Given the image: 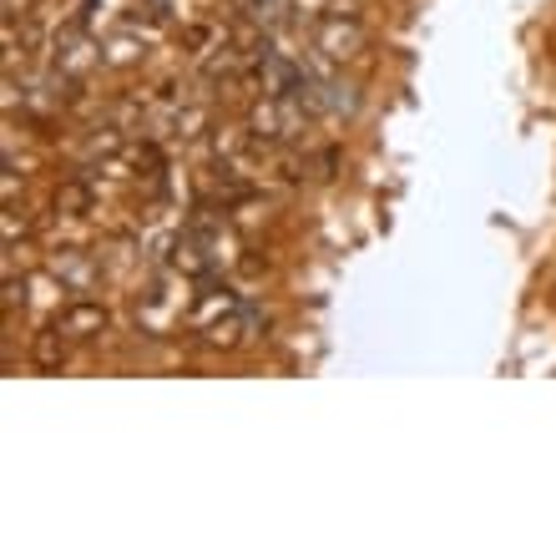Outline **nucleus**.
<instances>
[{"label": "nucleus", "instance_id": "f257e3e1", "mask_svg": "<svg viewBox=\"0 0 556 556\" xmlns=\"http://www.w3.org/2000/svg\"><path fill=\"white\" fill-rule=\"evenodd\" d=\"M314 51H324L329 61H350L365 51V26L350 15V5H329L314 26Z\"/></svg>", "mask_w": 556, "mask_h": 556}, {"label": "nucleus", "instance_id": "39448f33", "mask_svg": "<svg viewBox=\"0 0 556 556\" xmlns=\"http://www.w3.org/2000/svg\"><path fill=\"white\" fill-rule=\"evenodd\" d=\"M51 268H56V278H66V283H72V293H87L91 283H97V268H91L81 253H61Z\"/></svg>", "mask_w": 556, "mask_h": 556}, {"label": "nucleus", "instance_id": "f03ea898", "mask_svg": "<svg viewBox=\"0 0 556 556\" xmlns=\"http://www.w3.org/2000/svg\"><path fill=\"white\" fill-rule=\"evenodd\" d=\"M299 102H293V97H268V102H258L253 106V137H258V142H289L293 132H299Z\"/></svg>", "mask_w": 556, "mask_h": 556}, {"label": "nucleus", "instance_id": "20e7f679", "mask_svg": "<svg viewBox=\"0 0 556 556\" xmlns=\"http://www.w3.org/2000/svg\"><path fill=\"white\" fill-rule=\"evenodd\" d=\"M30 359H36V369H46V375H56L61 365H66V334L56 329H41L36 334V344H30Z\"/></svg>", "mask_w": 556, "mask_h": 556}, {"label": "nucleus", "instance_id": "7ed1b4c3", "mask_svg": "<svg viewBox=\"0 0 556 556\" xmlns=\"http://www.w3.org/2000/svg\"><path fill=\"white\" fill-rule=\"evenodd\" d=\"M56 324H61V334H72V339H97V334H106V324H112V314H106L97 299H87V293H76L72 304L56 314Z\"/></svg>", "mask_w": 556, "mask_h": 556}, {"label": "nucleus", "instance_id": "423d86ee", "mask_svg": "<svg viewBox=\"0 0 556 556\" xmlns=\"http://www.w3.org/2000/svg\"><path fill=\"white\" fill-rule=\"evenodd\" d=\"M56 207H61V213H72V218H76V213H87V207H91V188H87V182H66V188L56 192Z\"/></svg>", "mask_w": 556, "mask_h": 556}]
</instances>
